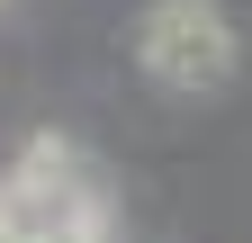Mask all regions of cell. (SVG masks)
<instances>
[{
    "label": "cell",
    "instance_id": "3",
    "mask_svg": "<svg viewBox=\"0 0 252 243\" xmlns=\"http://www.w3.org/2000/svg\"><path fill=\"white\" fill-rule=\"evenodd\" d=\"M18 243H117V234H108V198L90 189V198H72V207H54V216L18 225Z\"/></svg>",
    "mask_w": 252,
    "mask_h": 243
},
{
    "label": "cell",
    "instance_id": "1",
    "mask_svg": "<svg viewBox=\"0 0 252 243\" xmlns=\"http://www.w3.org/2000/svg\"><path fill=\"white\" fill-rule=\"evenodd\" d=\"M135 63L162 90H180V99H216L243 72V36L216 0H153L135 18Z\"/></svg>",
    "mask_w": 252,
    "mask_h": 243
},
{
    "label": "cell",
    "instance_id": "2",
    "mask_svg": "<svg viewBox=\"0 0 252 243\" xmlns=\"http://www.w3.org/2000/svg\"><path fill=\"white\" fill-rule=\"evenodd\" d=\"M9 189V207H18V225H36V216H54V207H72V198H90L99 180H90V162H81V144L72 135H36L18 153V171L0 180Z\"/></svg>",
    "mask_w": 252,
    "mask_h": 243
},
{
    "label": "cell",
    "instance_id": "4",
    "mask_svg": "<svg viewBox=\"0 0 252 243\" xmlns=\"http://www.w3.org/2000/svg\"><path fill=\"white\" fill-rule=\"evenodd\" d=\"M0 9H9V0H0Z\"/></svg>",
    "mask_w": 252,
    "mask_h": 243
}]
</instances>
